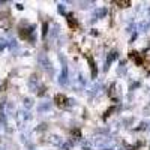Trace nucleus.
<instances>
[{"label":"nucleus","mask_w":150,"mask_h":150,"mask_svg":"<svg viewBox=\"0 0 150 150\" xmlns=\"http://www.w3.org/2000/svg\"><path fill=\"white\" fill-rule=\"evenodd\" d=\"M12 24V18L8 12H0V27L3 29H9Z\"/></svg>","instance_id":"obj_1"},{"label":"nucleus","mask_w":150,"mask_h":150,"mask_svg":"<svg viewBox=\"0 0 150 150\" xmlns=\"http://www.w3.org/2000/svg\"><path fill=\"white\" fill-rule=\"evenodd\" d=\"M54 102H56L57 107L65 108V107H68V98H66L65 95L59 93V95H56V98H54Z\"/></svg>","instance_id":"obj_2"},{"label":"nucleus","mask_w":150,"mask_h":150,"mask_svg":"<svg viewBox=\"0 0 150 150\" xmlns=\"http://www.w3.org/2000/svg\"><path fill=\"white\" fill-rule=\"evenodd\" d=\"M129 59L134 62L135 65H138V66H143L144 65V59L140 56V53H137V51H131L129 53Z\"/></svg>","instance_id":"obj_3"},{"label":"nucleus","mask_w":150,"mask_h":150,"mask_svg":"<svg viewBox=\"0 0 150 150\" xmlns=\"http://www.w3.org/2000/svg\"><path fill=\"white\" fill-rule=\"evenodd\" d=\"M66 20H68V24H69V27H71L72 30H77V29H78V23H77V20H75L74 14H69Z\"/></svg>","instance_id":"obj_4"},{"label":"nucleus","mask_w":150,"mask_h":150,"mask_svg":"<svg viewBox=\"0 0 150 150\" xmlns=\"http://www.w3.org/2000/svg\"><path fill=\"white\" fill-rule=\"evenodd\" d=\"M112 3L117 5L119 8H129V6H131L129 0H116V2H112Z\"/></svg>","instance_id":"obj_5"}]
</instances>
